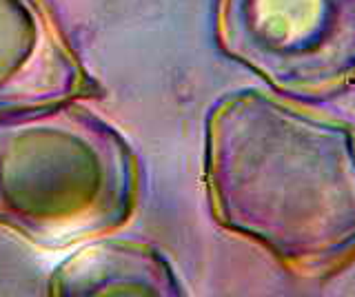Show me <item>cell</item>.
<instances>
[{"mask_svg":"<svg viewBox=\"0 0 355 297\" xmlns=\"http://www.w3.org/2000/svg\"><path fill=\"white\" fill-rule=\"evenodd\" d=\"M216 42L284 96L318 100L355 84V0H218Z\"/></svg>","mask_w":355,"mask_h":297,"instance_id":"cell-3","label":"cell"},{"mask_svg":"<svg viewBox=\"0 0 355 297\" xmlns=\"http://www.w3.org/2000/svg\"><path fill=\"white\" fill-rule=\"evenodd\" d=\"M211 215L284 269L329 280L355 262V131L273 93L222 96L205 125Z\"/></svg>","mask_w":355,"mask_h":297,"instance_id":"cell-1","label":"cell"},{"mask_svg":"<svg viewBox=\"0 0 355 297\" xmlns=\"http://www.w3.org/2000/svg\"><path fill=\"white\" fill-rule=\"evenodd\" d=\"M138 200L136 151L83 100L0 114V228L69 249L125 228Z\"/></svg>","mask_w":355,"mask_h":297,"instance_id":"cell-2","label":"cell"},{"mask_svg":"<svg viewBox=\"0 0 355 297\" xmlns=\"http://www.w3.org/2000/svg\"><path fill=\"white\" fill-rule=\"evenodd\" d=\"M49 297H189L171 262L153 244L98 237L67 255L49 278Z\"/></svg>","mask_w":355,"mask_h":297,"instance_id":"cell-5","label":"cell"},{"mask_svg":"<svg viewBox=\"0 0 355 297\" xmlns=\"http://www.w3.org/2000/svg\"><path fill=\"white\" fill-rule=\"evenodd\" d=\"M100 93L49 0H0V114Z\"/></svg>","mask_w":355,"mask_h":297,"instance_id":"cell-4","label":"cell"}]
</instances>
